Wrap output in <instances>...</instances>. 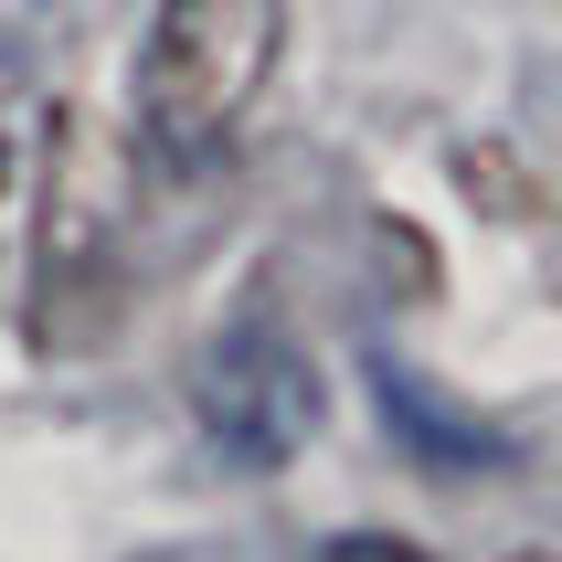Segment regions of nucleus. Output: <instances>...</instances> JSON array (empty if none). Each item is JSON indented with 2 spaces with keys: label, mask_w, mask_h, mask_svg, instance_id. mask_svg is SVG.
<instances>
[{
  "label": "nucleus",
  "mask_w": 562,
  "mask_h": 562,
  "mask_svg": "<svg viewBox=\"0 0 562 562\" xmlns=\"http://www.w3.org/2000/svg\"><path fill=\"white\" fill-rule=\"evenodd\" d=\"M266 64H277V11H159L138 43V138L170 170H202L245 127Z\"/></svg>",
  "instance_id": "1"
},
{
  "label": "nucleus",
  "mask_w": 562,
  "mask_h": 562,
  "mask_svg": "<svg viewBox=\"0 0 562 562\" xmlns=\"http://www.w3.org/2000/svg\"><path fill=\"white\" fill-rule=\"evenodd\" d=\"M191 414H202V436H213L223 468L266 477V468H286L308 446L318 382H308V361H297V340H286L277 318L245 308V318H223L213 340H202V361H191Z\"/></svg>",
  "instance_id": "2"
},
{
  "label": "nucleus",
  "mask_w": 562,
  "mask_h": 562,
  "mask_svg": "<svg viewBox=\"0 0 562 562\" xmlns=\"http://www.w3.org/2000/svg\"><path fill=\"white\" fill-rule=\"evenodd\" d=\"M318 562H425V552H414V541H393V531H340Z\"/></svg>",
  "instance_id": "3"
}]
</instances>
